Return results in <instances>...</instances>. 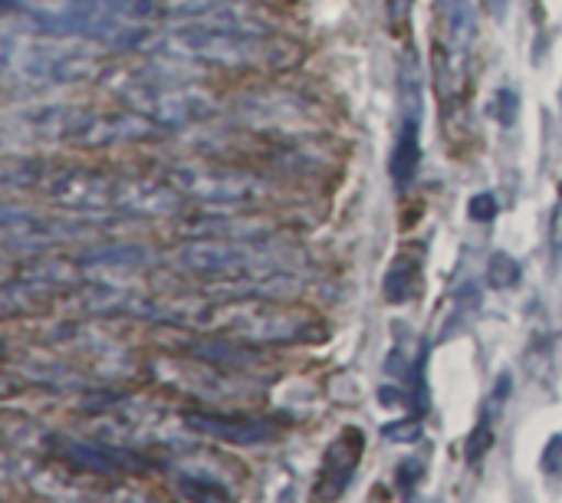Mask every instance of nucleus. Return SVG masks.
I'll return each instance as SVG.
<instances>
[{"label":"nucleus","instance_id":"obj_20","mask_svg":"<svg viewBox=\"0 0 562 503\" xmlns=\"http://www.w3.org/2000/svg\"><path fill=\"white\" fill-rule=\"evenodd\" d=\"M494 445V432H491V418L487 415H481V422H477V428H474V435L468 438V461L474 465V461H481L484 455H487V448Z\"/></svg>","mask_w":562,"mask_h":503},{"label":"nucleus","instance_id":"obj_8","mask_svg":"<svg viewBox=\"0 0 562 503\" xmlns=\"http://www.w3.org/2000/svg\"><path fill=\"white\" fill-rule=\"evenodd\" d=\"M362 448H366V438L359 428H346L326 451L323 458V468H319V481H316V498L323 501H333L339 494H346L356 468H359V458H362Z\"/></svg>","mask_w":562,"mask_h":503},{"label":"nucleus","instance_id":"obj_3","mask_svg":"<svg viewBox=\"0 0 562 503\" xmlns=\"http://www.w3.org/2000/svg\"><path fill=\"white\" fill-rule=\"evenodd\" d=\"M165 49L194 56V59H211L217 66H263V63H286L280 49H286L283 40L250 33L240 26H184L165 40Z\"/></svg>","mask_w":562,"mask_h":503},{"label":"nucleus","instance_id":"obj_25","mask_svg":"<svg viewBox=\"0 0 562 503\" xmlns=\"http://www.w3.org/2000/svg\"><path fill=\"white\" fill-rule=\"evenodd\" d=\"M553 247L562 254V198L560 204H557V211H553Z\"/></svg>","mask_w":562,"mask_h":503},{"label":"nucleus","instance_id":"obj_24","mask_svg":"<svg viewBox=\"0 0 562 503\" xmlns=\"http://www.w3.org/2000/svg\"><path fill=\"white\" fill-rule=\"evenodd\" d=\"M560 455H562V435H557V438L547 445V461H543V468H547V471L560 468Z\"/></svg>","mask_w":562,"mask_h":503},{"label":"nucleus","instance_id":"obj_4","mask_svg":"<svg viewBox=\"0 0 562 503\" xmlns=\"http://www.w3.org/2000/svg\"><path fill=\"white\" fill-rule=\"evenodd\" d=\"M119 96L128 102V109L148 115L161 128H171V125H181L191 119H204L211 112V99H204L198 89L181 86L165 76H155V72L132 76L125 86H119Z\"/></svg>","mask_w":562,"mask_h":503},{"label":"nucleus","instance_id":"obj_23","mask_svg":"<svg viewBox=\"0 0 562 503\" xmlns=\"http://www.w3.org/2000/svg\"><path fill=\"white\" fill-rule=\"evenodd\" d=\"M422 461H402L398 465V484L405 488V491H412L415 484H418V478H422Z\"/></svg>","mask_w":562,"mask_h":503},{"label":"nucleus","instance_id":"obj_19","mask_svg":"<svg viewBox=\"0 0 562 503\" xmlns=\"http://www.w3.org/2000/svg\"><path fill=\"white\" fill-rule=\"evenodd\" d=\"M517 112H520V96H517L514 89H501V92L494 96V119H497L504 128H510V125L517 122Z\"/></svg>","mask_w":562,"mask_h":503},{"label":"nucleus","instance_id":"obj_1","mask_svg":"<svg viewBox=\"0 0 562 503\" xmlns=\"http://www.w3.org/2000/svg\"><path fill=\"white\" fill-rule=\"evenodd\" d=\"M3 181L10 188L40 191L46 201L66 211H122V214H165L171 211V194L165 188L145 185L138 178L82 168V165H40V161H7Z\"/></svg>","mask_w":562,"mask_h":503},{"label":"nucleus","instance_id":"obj_11","mask_svg":"<svg viewBox=\"0 0 562 503\" xmlns=\"http://www.w3.org/2000/svg\"><path fill=\"white\" fill-rule=\"evenodd\" d=\"M102 10H112L125 20H171V16H201L217 10L224 0H89Z\"/></svg>","mask_w":562,"mask_h":503},{"label":"nucleus","instance_id":"obj_18","mask_svg":"<svg viewBox=\"0 0 562 503\" xmlns=\"http://www.w3.org/2000/svg\"><path fill=\"white\" fill-rule=\"evenodd\" d=\"M178 494L181 498H188V501H231V494L224 491V488H217L214 481H198V478H178Z\"/></svg>","mask_w":562,"mask_h":503},{"label":"nucleus","instance_id":"obj_17","mask_svg":"<svg viewBox=\"0 0 562 503\" xmlns=\"http://www.w3.org/2000/svg\"><path fill=\"white\" fill-rule=\"evenodd\" d=\"M520 264H517V257H510L507 250H497V254H491V260H487V283L494 287V290H510V287H517L520 283Z\"/></svg>","mask_w":562,"mask_h":503},{"label":"nucleus","instance_id":"obj_5","mask_svg":"<svg viewBox=\"0 0 562 503\" xmlns=\"http://www.w3.org/2000/svg\"><path fill=\"white\" fill-rule=\"evenodd\" d=\"M435 63H448V79H441L445 96H461L468 86V53L477 36V13L471 0H435Z\"/></svg>","mask_w":562,"mask_h":503},{"label":"nucleus","instance_id":"obj_16","mask_svg":"<svg viewBox=\"0 0 562 503\" xmlns=\"http://www.w3.org/2000/svg\"><path fill=\"white\" fill-rule=\"evenodd\" d=\"M398 99H402L405 119H422V72L412 56H405L398 69Z\"/></svg>","mask_w":562,"mask_h":503},{"label":"nucleus","instance_id":"obj_21","mask_svg":"<svg viewBox=\"0 0 562 503\" xmlns=\"http://www.w3.org/2000/svg\"><path fill=\"white\" fill-rule=\"evenodd\" d=\"M468 214H471V221H477V224H491V221L501 214V201H497L491 191H481V194L471 198Z\"/></svg>","mask_w":562,"mask_h":503},{"label":"nucleus","instance_id":"obj_7","mask_svg":"<svg viewBox=\"0 0 562 503\" xmlns=\"http://www.w3.org/2000/svg\"><path fill=\"white\" fill-rule=\"evenodd\" d=\"M181 267L204 273V277H227V280H250V277H277L270 273V260L263 254H254L247 244H188L178 254Z\"/></svg>","mask_w":562,"mask_h":503},{"label":"nucleus","instance_id":"obj_14","mask_svg":"<svg viewBox=\"0 0 562 503\" xmlns=\"http://www.w3.org/2000/svg\"><path fill=\"white\" fill-rule=\"evenodd\" d=\"M63 458L95 474L142 471V461L128 451H112V448H95V445H79V441H63Z\"/></svg>","mask_w":562,"mask_h":503},{"label":"nucleus","instance_id":"obj_9","mask_svg":"<svg viewBox=\"0 0 562 503\" xmlns=\"http://www.w3.org/2000/svg\"><path fill=\"white\" fill-rule=\"evenodd\" d=\"M79 237V227H66L63 221L3 211V244L10 250H46Z\"/></svg>","mask_w":562,"mask_h":503},{"label":"nucleus","instance_id":"obj_13","mask_svg":"<svg viewBox=\"0 0 562 503\" xmlns=\"http://www.w3.org/2000/svg\"><path fill=\"white\" fill-rule=\"evenodd\" d=\"M418 168H422V122L418 119H402V128H398V138H395V148H392V161H389L395 188L405 191L415 181Z\"/></svg>","mask_w":562,"mask_h":503},{"label":"nucleus","instance_id":"obj_15","mask_svg":"<svg viewBox=\"0 0 562 503\" xmlns=\"http://www.w3.org/2000/svg\"><path fill=\"white\" fill-rule=\"evenodd\" d=\"M418 270H422V260H418V257H398V260L389 267L385 283H382L385 300H389V303H405V300L415 293V287H418Z\"/></svg>","mask_w":562,"mask_h":503},{"label":"nucleus","instance_id":"obj_6","mask_svg":"<svg viewBox=\"0 0 562 503\" xmlns=\"http://www.w3.org/2000/svg\"><path fill=\"white\" fill-rule=\"evenodd\" d=\"M165 181L175 194L194 198L204 204H254L263 198V185L237 168H204L178 165L165 171Z\"/></svg>","mask_w":562,"mask_h":503},{"label":"nucleus","instance_id":"obj_10","mask_svg":"<svg viewBox=\"0 0 562 503\" xmlns=\"http://www.w3.org/2000/svg\"><path fill=\"white\" fill-rule=\"evenodd\" d=\"M99 63L89 53L79 49H30L23 53V72L46 79V82H69V79H89Z\"/></svg>","mask_w":562,"mask_h":503},{"label":"nucleus","instance_id":"obj_12","mask_svg":"<svg viewBox=\"0 0 562 503\" xmlns=\"http://www.w3.org/2000/svg\"><path fill=\"white\" fill-rule=\"evenodd\" d=\"M184 425L198 435H207V438H221V441H231V445H257L263 438H270V428L263 422H250V418H224V415H198V412H188L184 415Z\"/></svg>","mask_w":562,"mask_h":503},{"label":"nucleus","instance_id":"obj_22","mask_svg":"<svg viewBox=\"0 0 562 503\" xmlns=\"http://www.w3.org/2000/svg\"><path fill=\"white\" fill-rule=\"evenodd\" d=\"M385 438H389V441H402V445L422 441V418H405V422L385 425Z\"/></svg>","mask_w":562,"mask_h":503},{"label":"nucleus","instance_id":"obj_2","mask_svg":"<svg viewBox=\"0 0 562 503\" xmlns=\"http://www.w3.org/2000/svg\"><path fill=\"white\" fill-rule=\"evenodd\" d=\"M23 128L43 142H63V145H128V142H148L161 135V125L148 115L128 109V112H102V109H82V105H49L33 109L20 115Z\"/></svg>","mask_w":562,"mask_h":503}]
</instances>
